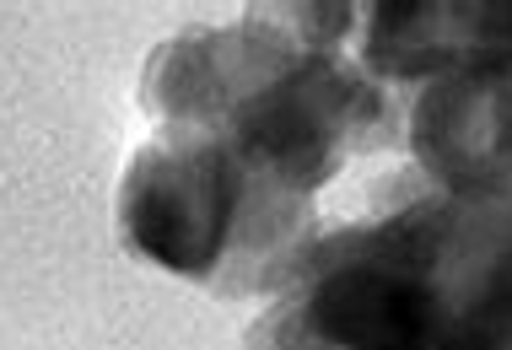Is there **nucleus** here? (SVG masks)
I'll use <instances>...</instances> for the list:
<instances>
[{
  "mask_svg": "<svg viewBox=\"0 0 512 350\" xmlns=\"http://www.w3.org/2000/svg\"><path fill=\"white\" fill-rule=\"evenodd\" d=\"M415 157L437 194L512 205V6H475L464 44L415 103Z\"/></svg>",
  "mask_w": 512,
  "mask_h": 350,
  "instance_id": "obj_1",
  "label": "nucleus"
}]
</instances>
